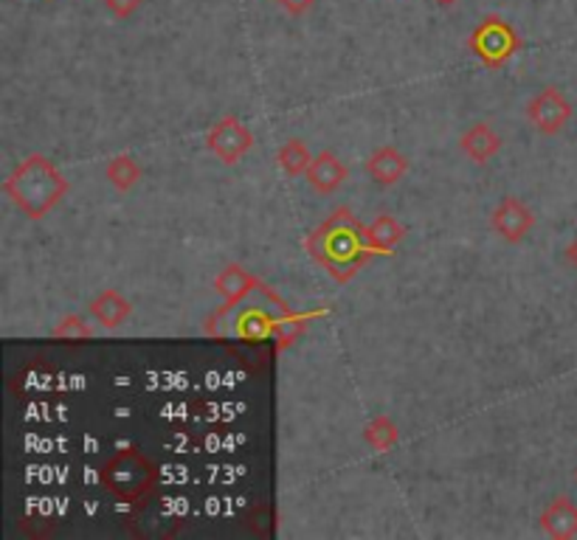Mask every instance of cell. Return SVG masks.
I'll return each instance as SVG.
<instances>
[{"label":"cell","mask_w":577,"mask_h":540,"mask_svg":"<svg viewBox=\"0 0 577 540\" xmlns=\"http://www.w3.org/2000/svg\"><path fill=\"white\" fill-rule=\"evenodd\" d=\"M308 254L318 262L336 281H349L366 262L375 256V251L366 242V226L356 220L349 208H338L327 220L308 233Z\"/></svg>","instance_id":"obj_1"},{"label":"cell","mask_w":577,"mask_h":540,"mask_svg":"<svg viewBox=\"0 0 577 540\" xmlns=\"http://www.w3.org/2000/svg\"><path fill=\"white\" fill-rule=\"evenodd\" d=\"M3 192L28 220H43L71 192V183L62 178L55 160L34 153L14 167V172L3 183Z\"/></svg>","instance_id":"obj_2"},{"label":"cell","mask_w":577,"mask_h":540,"mask_svg":"<svg viewBox=\"0 0 577 540\" xmlns=\"http://www.w3.org/2000/svg\"><path fill=\"white\" fill-rule=\"evenodd\" d=\"M101 488L108 490L121 504H142L158 488V467L142 454V447L128 445L110 456L101 467Z\"/></svg>","instance_id":"obj_3"},{"label":"cell","mask_w":577,"mask_h":540,"mask_svg":"<svg viewBox=\"0 0 577 540\" xmlns=\"http://www.w3.org/2000/svg\"><path fill=\"white\" fill-rule=\"evenodd\" d=\"M468 46L491 71H498V68H504L513 60V53L521 48V40H518V34L513 32L510 23H504L502 17L491 14V17H484L473 28V34L468 37Z\"/></svg>","instance_id":"obj_4"},{"label":"cell","mask_w":577,"mask_h":540,"mask_svg":"<svg viewBox=\"0 0 577 540\" xmlns=\"http://www.w3.org/2000/svg\"><path fill=\"white\" fill-rule=\"evenodd\" d=\"M251 147H254V133L237 116H223L206 133V149L226 167L240 164L242 155H249Z\"/></svg>","instance_id":"obj_5"},{"label":"cell","mask_w":577,"mask_h":540,"mask_svg":"<svg viewBox=\"0 0 577 540\" xmlns=\"http://www.w3.org/2000/svg\"><path fill=\"white\" fill-rule=\"evenodd\" d=\"M527 119H530L532 128L538 130L541 135H557L564 133V128L569 124L572 119V105L557 87L546 85L541 87L530 101H527Z\"/></svg>","instance_id":"obj_6"},{"label":"cell","mask_w":577,"mask_h":540,"mask_svg":"<svg viewBox=\"0 0 577 540\" xmlns=\"http://www.w3.org/2000/svg\"><path fill=\"white\" fill-rule=\"evenodd\" d=\"M491 226L504 242L518 245V242L527 240L532 228H536V214L530 212V206H527V203L518 201V197H513V194H507V197H502V201H498V206L493 208Z\"/></svg>","instance_id":"obj_7"},{"label":"cell","mask_w":577,"mask_h":540,"mask_svg":"<svg viewBox=\"0 0 577 540\" xmlns=\"http://www.w3.org/2000/svg\"><path fill=\"white\" fill-rule=\"evenodd\" d=\"M215 290H217V296L223 299V308L217 315H223V313H229V310H235L237 304L249 299L251 293L262 290V281L256 279L254 274H251L249 267H242V265H237V262H231V265H226L220 274H217Z\"/></svg>","instance_id":"obj_8"},{"label":"cell","mask_w":577,"mask_h":540,"mask_svg":"<svg viewBox=\"0 0 577 540\" xmlns=\"http://www.w3.org/2000/svg\"><path fill=\"white\" fill-rule=\"evenodd\" d=\"M304 178H308V183H310V189H313V192L324 194V197H327V194H336L338 189L347 183L349 169H347V164H344V160L338 158L336 153H333V149H322V153L313 158V164H310V169H308V175H304Z\"/></svg>","instance_id":"obj_9"},{"label":"cell","mask_w":577,"mask_h":540,"mask_svg":"<svg viewBox=\"0 0 577 540\" xmlns=\"http://www.w3.org/2000/svg\"><path fill=\"white\" fill-rule=\"evenodd\" d=\"M409 155H404L397 147L386 144V147H377L375 153L366 158V175L375 180L377 187H395L404 180V175L409 172Z\"/></svg>","instance_id":"obj_10"},{"label":"cell","mask_w":577,"mask_h":540,"mask_svg":"<svg viewBox=\"0 0 577 540\" xmlns=\"http://www.w3.org/2000/svg\"><path fill=\"white\" fill-rule=\"evenodd\" d=\"M459 149H462L473 164L484 167V164L496 158L498 149H502V135H498L488 121H477L473 128L462 133V139H459Z\"/></svg>","instance_id":"obj_11"},{"label":"cell","mask_w":577,"mask_h":540,"mask_svg":"<svg viewBox=\"0 0 577 540\" xmlns=\"http://www.w3.org/2000/svg\"><path fill=\"white\" fill-rule=\"evenodd\" d=\"M87 310H91V315H94L105 329L124 327L130 321V315H133V304H130L119 290H105V293H99L91 301V308Z\"/></svg>","instance_id":"obj_12"},{"label":"cell","mask_w":577,"mask_h":540,"mask_svg":"<svg viewBox=\"0 0 577 540\" xmlns=\"http://www.w3.org/2000/svg\"><path fill=\"white\" fill-rule=\"evenodd\" d=\"M541 529L555 540H569L577 535V507L566 495L555 499L541 515Z\"/></svg>","instance_id":"obj_13"},{"label":"cell","mask_w":577,"mask_h":540,"mask_svg":"<svg viewBox=\"0 0 577 540\" xmlns=\"http://www.w3.org/2000/svg\"><path fill=\"white\" fill-rule=\"evenodd\" d=\"M406 237V226L392 214H381L366 226V242L375 254H392V248Z\"/></svg>","instance_id":"obj_14"},{"label":"cell","mask_w":577,"mask_h":540,"mask_svg":"<svg viewBox=\"0 0 577 540\" xmlns=\"http://www.w3.org/2000/svg\"><path fill=\"white\" fill-rule=\"evenodd\" d=\"M293 313L276 319V315H268L265 310H249L237 319V335L242 340H265L268 335H276V327L283 324L285 319H290Z\"/></svg>","instance_id":"obj_15"},{"label":"cell","mask_w":577,"mask_h":540,"mask_svg":"<svg viewBox=\"0 0 577 540\" xmlns=\"http://www.w3.org/2000/svg\"><path fill=\"white\" fill-rule=\"evenodd\" d=\"M363 442L375 451V454H389L392 447L400 442V428L395 425V420H389L386 413H377L366 422L363 428Z\"/></svg>","instance_id":"obj_16"},{"label":"cell","mask_w":577,"mask_h":540,"mask_svg":"<svg viewBox=\"0 0 577 540\" xmlns=\"http://www.w3.org/2000/svg\"><path fill=\"white\" fill-rule=\"evenodd\" d=\"M276 164L290 178H299V175H308L310 164H313V155H310L308 144L302 139H288L276 153Z\"/></svg>","instance_id":"obj_17"},{"label":"cell","mask_w":577,"mask_h":540,"mask_svg":"<svg viewBox=\"0 0 577 540\" xmlns=\"http://www.w3.org/2000/svg\"><path fill=\"white\" fill-rule=\"evenodd\" d=\"M105 175H108V183L116 192H130L142 180V167L133 155H116V158H110Z\"/></svg>","instance_id":"obj_18"},{"label":"cell","mask_w":577,"mask_h":540,"mask_svg":"<svg viewBox=\"0 0 577 540\" xmlns=\"http://www.w3.org/2000/svg\"><path fill=\"white\" fill-rule=\"evenodd\" d=\"M51 335L60 340H85V338H91V327H87L82 315L71 313V315H65V319H62L55 329H51Z\"/></svg>","instance_id":"obj_19"},{"label":"cell","mask_w":577,"mask_h":540,"mask_svg":"<svg viewBox=\"0 0 577 540\" xmlns=\"http://www.w3.org/2000/svg\"><path fill=\"white\" fill-rule=\"evenodd\" d=\"M105 7H108V12L113 14V17L128 21L130 14H135V9L142 7V0H105Z\"/></svg>","instance_id":"obj_20"},{"label":"cell","mask_w":577,"mask_h":540,"mask_svg":"<svg viewBox=\"0 0 577 540\" xmlns=\"http://www.w3.org/2000/svg\"><path fill=\"white\" fill-rule=\"evenodd\" d=\"M274 3H279V7L288 14H293V17H302V14H308L310 9L316 7L318 0H274Z\"/></svg>","instance_id":"obj_21"},{"label":"cell","mask_w":577,"mask_h":540,"mask_svg":"<svg viewBox=\"0 0 577 540\" xmlns=\"http://www.w3.org/2000/svg\"><path fill=\"white\" fill-rule=\"evenodd\" d=\"M564 256H566V262H569V265L577 271V237L569 242V248H566V254Z\"/></svg>","instance_id":"obj_22"},{"label":"cell","mask_w":577,"mask_h":540,"mask_svg":"<svg viewBox=\"0 0 577 540\" xmlns=\"http://www.w3.org/2000/svg\"><path fill=\"white\" fill-rule=\"evenodd\" d=\"M436 7H443V9H450V7H457L459 0H434Z\"/></svg>","instance_id":"obj_23"},{"label":"cell","mask_w":577,"mask_h":540,"mask_svg":"<svg viewBox=\"0 0 577 540\" xmlns=\"http://www.w3.org/2000/svg\"><path fill=\"white\" fill-rule=\"evenodd\" d=\"M46 3H51V0H46Z\"/></svg>","instance_id":"obj_24"},{"label":"cell","mask_w":577,"mask_h":540,"mask_svg":"<svg viewBox=\"0 0 577 540\" xmlns=\"http://www.w3.org/2000/svg\"><path fill=\"white\" fill-rule=\"evenodd\" d=\"M575 476H577V473H575Z\"/></svg>","instance_id":"obj_25"}]
</instances>
